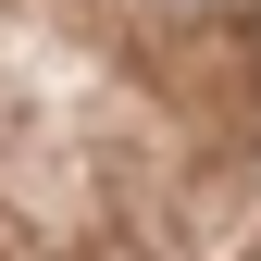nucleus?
Returning a JSON list of instances; mask_svg holds the SVG:
<instances>
[{
    "label": "nucleus",
    "mask_w": 261,
    "mask_h": 261,
    "mask_svg": "<svg viewBox=\"0 0 261 261\" xmlns=\"http://www.w3.org/2000/svg\"><path fill=\"white\" fill-rule=\"evenodd\" d=\"M162 13H224V0H162Z\"/></svg>",
    "instance_id": "obj_1"
}]
</instances>
